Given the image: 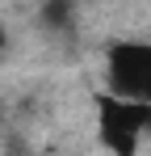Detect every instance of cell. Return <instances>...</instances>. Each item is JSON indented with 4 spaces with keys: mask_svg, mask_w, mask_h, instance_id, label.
Wrapping results in <instances>:
<instances>
[{
    "mask_svg": "<svg viewBox=\"0 0 151 156\" xmlns=\"http://www.w3.org/2000/svg\"><path fill=\"white\" fill-rule=\"evenodd\" d=\"M97 131H101V144L113 156H139L143 135H151V105L118 101L105 93L97 101Z\"/></svg>",
    "mask_w": 151,
    "mask_h": 156,
    "instance_id": "7a4b0ae2",
    "label": "cell"
},
{
    "mask_svg": "<svg viewBox=\"0 0 151 156\" xmlns=\"http://www.w3.org/2000/svg\"><path fill=\"white\" fill-rule=\"evenodd\" d=\"M105 89L118 101L151 105V38H118L105 51Z\"/></svg>",
    "mask_w": 151,
    "mask_h": 156,
    "instance_id": "6da1fadb",
    "label": "cell"
},
{
    "mask_svg": "<svg viewBox=\"0 0 151 156\" xmlns=\"http://www.w3.org/2000/svg\"><path fill=\"white\" fill-rule=\"evenodd\" d=\"M0 47H4V34H0Z\"/></svg>",
    "mask_w": 151,
    "mask_h": 156,
    "instance_id": "277c9868",
    "label": "cell"
},
{
    "mask_svg": "<svg viewBox=\"0 0 151 156\" xmlns=\"http://www.w3.org/2000/svg\"><path fill=\"white\" fill-rule=\"evenodd\" d=\"M67 21H72V4H59V0H55V4H46V9H42V26L63 30Z\"/></svg>",
    "mask_w": 151,
    "mask_h": 156,
    "instance_id": "3957f363",
    "label": "cell"
}]
</instances>
